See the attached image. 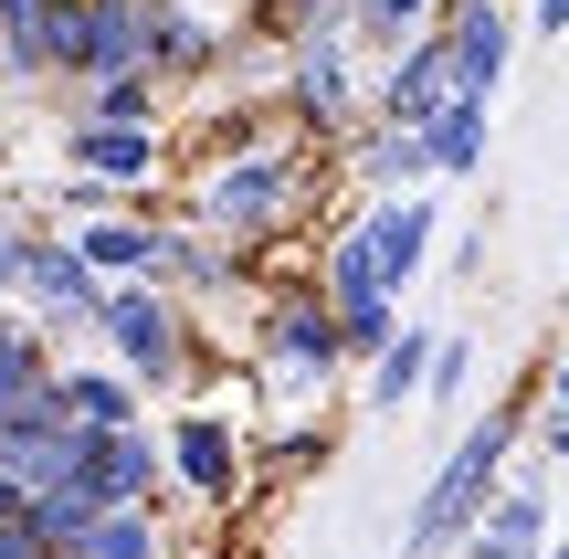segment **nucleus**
Masks as SVG:
<instances>
[{
    "label": "nucleus",
    "mask_w": 569,
    "mask_h": 559,
    "mask_svg": "<svg viewBox=\"0 0 569 559\" xmlns=\"http://www.w3.org/2000/svg\"><path fill=\"white\" fill-rule=\"evenodd\" d=\"M84 518H96V507H84V497H63V486H42V497H21V528H32V539L53 549V559H63V549L84 539Z\"/></svg>",
    "instance_id": "obj_23"
},
{
    "label": "nucleus",
    "mask_w": 569,
    "mask_h": 559,
    "mask_svg": "<svg viewBox=\"0 0 569 559\" xmlns=\"http://www.w3.org/2000/svg\"><path fill=\"white\" fill-rule=\"evenodd\" d=\"M74 476V422L53 412V391L32 401V412H0V486L11 497H42V486Z\"/></svg>",
    "instance_id": "obj_12"
},
{
    "label": "nucleus",
    "mask_w": 569,
    "mask_h": 559,
    "mask_svg": "<svg viewBox=\"0 0 569 559\" xmlns=\"http://www.w3.org/2000/svg\"><path fill=\"white\" fill-rule=\"evenodd\" d=\"M63 96L96 127H180V96H169L159 74H96V84H63Z\"/></svg>",
    "instance_id": "obj_17"
},
{
    "label": "nucleus",
    "mask_w": 569,
    "mask_h": 559,
    "mask_svg": "<svg viewBox=\"0 0 569 559\" xmlns=\"http://www.w3.org/2000/svg\"><path fill=\"white\" fill-rule=\"evenodd\" d=\"M528 32L538 42H569V0H528Z\"/></svg>",
    "instance_id": "obj_25"
},
{
    "label": "nucleus",
    "mask_w": 569,
    "mask_h": 559,
    "mask_svg": "<svg viewBox=\"0 0 569 559\" xmlns=\"http://www.w3.org/2000/svg\"><path fill=\"white\" fill-rule=\"evenodd\" d=\"M517 443H528V401H496V412L453 422V443L422 465V486H411V507H401V549L390 559H453V539L486 518L496 476L517 465Z\"/></svg>",
    "instance_id": "obj_1"
},
{
    "label": "nucleus",
    "mask_w": 569,
    "mask_h": 559,
    "mask_svg": "<svg viewBox=\"0 0 569 559\" xmlns=\"http://www.w3.org/2000/svg\"><path fill=\"white\" fill-rule=\"evenodd\" d=\"M84 349L117 359L148 401H180L211 338H201V317H190L180 296H159V286H106V296H96V328H84Z\"/></svg>",
    "instance_id": "obj_2"
},
{
    "label": "nucleus",
    "mask_w": 569,
    "mask_h": 559,
    "mask_svg": "<svg viewBox=\"0 0 569 559\" xmlns=\"http://www.w3.org/2000/svg\"><path fill=\"white\" fill-rule=\"evenodd\" d=\"M432 338H443V317H411L401 307V328H390L380 338V349H369L359 359V401H369V412H422V370H432Z\"/></svg>",
    "instance_id": "obj_14"
},
{
    "label": "nucleus",
    "mask_w": 569,
    "mask_h": 559,
    "mask_svg": "<svg viewBox=\"0 0 569 559\" xmlns=\"http://www.w3.org/2000/svg\"><path fill=\"white\" fill-rule=\"evenodd\" d=\"M528 412H569V338L538 359V401H528Z\"/></svg>",
    "instance_id": "obj_24"
},
{
    "label": "nucleus",
    "mask_w": 569,
    "mask_h": 559,
    "mask_svg": "<svg viewBox=\"0 0 569 559\" xmlns=\"http://www.w3.org/2000/svg\"><path fill=\"white\" fill-rule=\"evenodd\" d=\"M432 21V0H348V32H359V53H390V42H411Z\"/></svg>",
    "instance_id": "obj_22"
},
{
    "label": "nucleus",
    "mask_w": 569,
    "mask_h": 559,
    "mask_svg": "<svg viewBox=\"0 0 569 559\" xmlns=\"http://www.w3.org/2000/svg\"><path fill=\"white\" fill-rule=\"evenodd\" d=\"M327 159H338V180L359 190V201H380V190H432L422 138H411V127H390V117H359L338 148H327Z\"/></svg>",
    "instance_id": "obj_13"
},
{
    "label": "nucleus",
    "mask_w": 569,
    "mask_h": 559,
    "mask_svg": "<svg viewBox=\"0 0 569 559\" xmlns=\"http://www.w3.org/2000/svg\"><path fill=\"white\" fill-rule=\"evenodd\" d=\"M159 455H169V507H190V518H232L253 497V422H232V412L169 401Z\"/></svg>",
    "instance_id": "obj_3"
},
{
    "label": "nucleus",
    "mask_w": 569,
    "mask_h": 559,
    "mask_svg": "<svg viewBox=\"0 0 569 559\" xmlns=\"http://www.w3.org/2000/svg\"><path fill=\"white\" fill-rule=\"evenodd\" d=\"M63 497L84 507H169V455H159V412L127 422V433H74V476ZM180 518V507H169Z\"/></svg>",
    "instance_id": "obj_6"
},
{
    "label": "nucleus",
    "mask_w": 569,
    "mask_h": 559,
    "mask_svg": "<svg viewBox=\"0 0 569 559\" xmlns=\"http://www.w3.org/2000/svg\"><path fill=\"white\" fill-rule=\"evenodd\" d=\"M0 559H53V549H42V539H32V528H21V518H11V528H0Z\"/></svg>",
    "instance_id": "obj_26"
},
{
    "label": "nucleus",
    "mask_w": 569,
    "mask_h": 559,
    "mask_svg": "<svg viewBox=\"0 0 569 559\" xmlns=\"http://www.w3.org/2000/svg\"><path fill=\"white\" fill-rule=\"evenodd\" d=\"M96 274L74 264V243H63V222H32V243H21V274H11V296L0 307H21L53 349H84V328H96Z\"/></svg>",
    "instance_id": "obj_4"
},
{
    "label": "nucleus",
    "mask_w": 569,
    "mask_h": 559,
    "mask_svg": "<svg viewBox=\"0 0 569 559\" xmlns=\"http://www.w3.org/2000/svg\"><path fill=\"white\" fill-rule=\"evenodd\" d=\"M432 42H443V63H453V96H507V74H517V11L507 0H432V21H422Z\"/></svg>",
    "instance_id": "obj_9"
},
{
    "label": "nucleus",
    "mask_w": 569,
    "mask_h": 559,
    "mask_svg": "<svg viewBox=\"0 0 569 559\" xmlns=\"http://www.w3.org/2000/svg\"><path fill=\"white\" fill-rule=\"evenodd\" d=\"M148 232H159V211H138V201H106V211H74V222H63V243H74V264L96 274V286H138V264H148Z\"/></svg>",
    "instance_id": "obj_15"
},
{
    "label": "nucleus",
    "mask_w": 569,
    "mask_h": 559,
    "mask_svg": "<svg viewBox=\"0 0 569 559\" xmlns=\"http://www.w3.org/2000/svg\"><path fill=\"white\" fill-rule=\"evenodd\" d=\"M559 486L569 476H549V465L517 443V465L496 476V497H486V518L453 539V559H549V528H559Z\"/></svg>",
    "instance_id": "obj_5"
},
{
    "label": "nucleus",
    "mask_w": 569,
    "mask_h": 559,
    "mask_svg": "<svg viewBox=\"0 0 569 559\" xmlns=\"http://www.w3.org/2000/svg\"><path fill=\"white\" fill-rule=\"evenodd\" d=\"M559 507H569V497H559Z\"/></svg>",
    "instance_id": "obj_29"
},
{
    "label": "nucleus",
    "mask_w": 569,
    "mask_h": 559,
    "mask_svg": "<svg viewBox=\"0 0 569 559\" xmlns=\"http://www.w3.org/2000/svg\"><path fill=\"white\" fill-rule=\"evenodd\" d=\"M348 232H359L380 296H411L432 274V243H443V190H380V201L348 211Z\"/></svg>",
    "instance_id": "obj_7"
},
{
    "label": "nucleus",
    "mask_w": 569,
    "mask_h": 559,
    "mask_svg": "<svg viewBox=\"0 0 569 559\" xmlns=\"http://www.w3.org/2000/svg\"><path fill=\"white\" fill-rule=\"evenodd\" d=\"M559 338H569V307H559Z\"/></svg>",
    "instance_id": "obj_28"
},
{
    "label": "nucleus",
    "mask_w": 569,
    "mask_h": 559,
    "mask_svg": "<svg viewBox=\"0 0 569 559\" xmlns=\"http://www.w3.org/2000/svg\"><path fill=\"white\" fill-rule=\"evenodd\" d=\"M169 559H222V549H211V539H190V549H180V539H169Z\"/></svg>",
    "instance_id": "obj_27"
},
{
    "label": "nucleus",
    "mask_w": 569,
    "mask_h": 559,
    "mask_svg": "<svg viewBox=\"0 0 569 559\" xmlns=\"http://www.w3.org/2000/svg\"><path fill=\"white\" fill-rule=\"evenodd\" d=\"M53 169H63V180L117 190V201H148V190H169V127H96V117H63Z\"/></svg>",
    "instance_id": "obj_8"
},
{
    "label": "nucleus",
    "mask_w": 569,
    "mask_h": 559,
    "mask_svg": "<svg viewBox=\"0 0 569 559\" xmlns=\"http://www.w3.org/2000/svg\"><path fill=\"white\" fill-rule=\"evenodd\" d=\"M42 391H53V338L21 307H0V412H32Z\"/></svg>",
    "instance_id": "obj_20"
},
{
    "label": "nucleus",
    "mask_w": 569,
    "mask_h": 559,
    "mask_svg": "<svg viewBox=\"0 0 569 559\" xmlns=\"http://www.w3.org/2000/svg\"><path fill=\"white\" fill-rule=\"evenodd\" d=\"M327 412H264L253 422V486H284V476H317L327 465Z\"/></svg>",
    "instance_id": "obj_18"
},
{
    "label": "nucleus",
    "mask_w": 569,
    "mask_h": 559,
    "mask_svg": "<svg viewBox=\"0 0 569 559\" xmlns=\"http://www.w3.org/2000/svg\"><path fill=\"white\" fill-rule=\"evenodd\" d=\"M465 391H475V338L443 328V338H432V370H422V401L453 422V412H465Z\"/></svg>",
    "instance_id": "obj_21"
},
{
    "label": "nucleus",
    "mask_w": 569,
    "mask_h": 559,
    "mask_svg": "<svg viewBox=\"0 0 569 559\" xmlns=\"http://www.w3.org/2000/svg\"><path fill=\"white\" fill-rule=\"evenodd\" d=\"M443 96H453V63H443V42H432V32L390 42V53L369 63V117H390V127H422Z\"/></svg>",
    "instance_id": "obj_11"
},
{
    "label": "nucleus",
    "mask_w": 569,
    "mask_h": 559,
    "mask_svg": "<svg viewBox=\"0 0 569 559\" xmlns=\"http://www.w3.org/2000/svg\"><path fill=\"white\" fill-rule=\"evenodd\" d=\"M53 412L74 422V433H127V422H148L159 401H148L138 380L117 370V359H96V349H53Z\"/></svg>",
    "instance_id": "obj_10"
},
{
    "label": "nucleus",
    "mask_w": 569,
    "mask_h": 559,
    "mask_svg": "<svg viewBox=\"0 0 569 559\" xmlns=\"http://www.w3.org/2000/svg\"><path fill=\"white\" fill-rule=\"evenodd\" d=\"M411 138H422L432 190H453V180H475V169H486V148H496V106H486V96H443L422 127H411Z\"/></svg>",
    "instance_id": "obj_16"
},
{
    "label": "nucleus",
    "mask_w": 569,
    "mask_h": 559,
    "mask_svg": "<svg viewBox=\"0 0 569 559\" xmlns=\"http://www.w3.org/2000/svg\"><path fill=\"white\" fill-rule=\"evenodd\" d=\"M169 539H180V518L169 507H96L84 518V539L63 559H169Z\"/></svg>",
    "instance_id": "obj_19"
}]
</instances>
